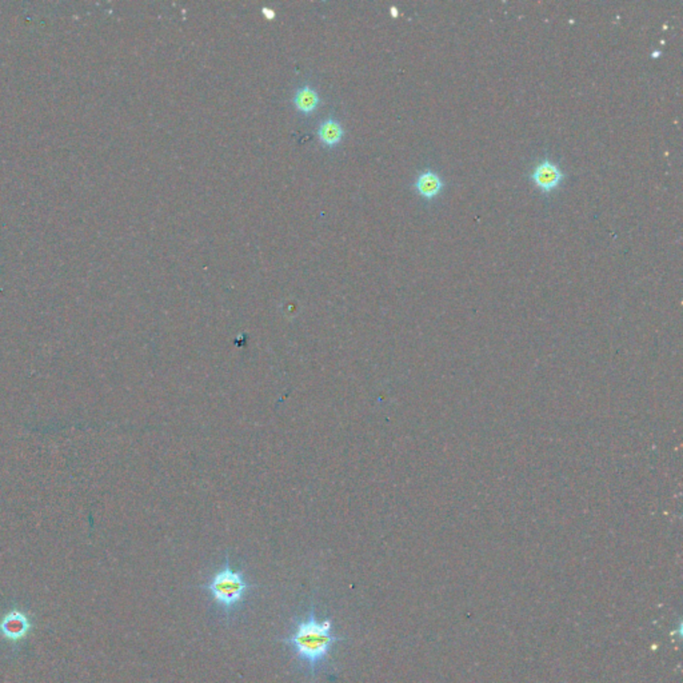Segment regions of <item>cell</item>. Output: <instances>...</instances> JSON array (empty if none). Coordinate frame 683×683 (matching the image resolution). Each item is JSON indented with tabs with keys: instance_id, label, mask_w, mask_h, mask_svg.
<instances>
[{
	"instance_id": "obj_7",
	"label": "cell",
	"mask_w": 683,
	"mask_h": 683,
	"mask_svg": "<svg viewBox=\"0 0 683 683\" xmlns=\"http://www.w3.org/2000/svg\"><path fill=\"white\" fill-rule=\"evenodd\" d=\"M262 13L265 15V18L268 19V21H272V19H275V16H277L275 11H274L272 8H268V7H262Z\"/></svg>"
},
{
	"instance_id": "obj_4",
	"label": "cell",
	"mask_w": 683,
	"mask_h": 683,
	"mask_svg": "<svg viewBox=\"0 0 683 683\" xmlns=\"http://www.w3.org/2000/svg\"><path fill=\"white\" fill-rule=\"evenodd\" d=\"M292 103L303 115H311L318 110V107L321 105L322 101H321V96H319V93L316 91V88H314L309 84H304L294 93Z\"/></svg>"
},
{
	"instance_id": "obj_9",
	"label": "cell",
	"mask_w": 683,
	"mask_h": 683,
	"mask_svg": "<svg viewBox=\"0 0 683 683\" xmlns=\"http://www.w3.org/2000/svg\"><path fill=\"white\" fill-rule=\"evenodd\" d=\"M660 51H654V52H653V55H651V57H653V58H658V57H660Z\"/></svg>"
},
{
	"instance_id": "obj_6",
	"label": "cell",
	"mask_w": 683,
	"mask_h": 683,
	"mask_svg": "<svg viewBox=\"0 0 683 683\" xmlns=\"http://www.w3.org/2000/svg\"><path fill=\"white\" fill-rule=\"evenodd\" d=\"M316 135L319 142L326 147H335L345 137V128L338 119L330 116L319 125Z\"/></svg>"
},
{
	"instance_id": "obj_2",
	"label": "cell",
	"mask_w": 683,
	"mask_h": 683,
	"mask_svg": "<svg viewBox=\"0 0 683 683\" xmlns=\"http://www.w3.org/2000/svg\"><path fill=\"white\" fill-rule=\"evenodd\" d=\"M251 587L244 578L243 571L232 570L229 556H226L223 568L202 586V589L209 591L212 599L227 615H231L243 603Z\"/></svg>"
},
{
	"instance_id": "obj_5",
	"label": "cell",
	"mask_w": 683,
	"mask_h": 683,
	"mask_svg": "<svg viewBox=\"0 0 683 683\" xmlns=\"http://www.w3.org/2000/svg\"><path fill=\"white\" fill-rule=\"evenodd\" d=\"M443 187L444 183L442 178L431 170H426L418 175L417 180L414 183V188L417 190L418 194L427 200H432L434 197H438Z\"/></svg>"
},
{
	"instance_id": "obj_1",
	"label": "cell",
	"mask_w": 683,
	"mask_h": 683,
	"mask_svg": "<svg viewBox=\"0 0 683 683\" xmlns=\"http://www.w3.org/2000/svg\"><path fill=\"white\" fill-rule=\"evenodd\" d=\"M331 626L333 622L330 619L319 622L311 606L309 616L297 621L294 633L289 638L282 639L283 643L292 648L295 657L307 665L313 675L318 672V667L328 660L331 650L340 641V638L333 634Z\"/></svg>"
},
{
	"instance_id": "obj_3",
	"label": "cell",
	"mask_w": 683,
	"mask_h": 683,
	"mask_svg": "<svg viewBox=\"0 0 683 683\" xmlns=\"http://www.w3.org/2000/svg\"><path fill=\"white\" fill-rule=\"evenodd\" d=\"M563 179H565V174L562 173L559 166L549 159H544L542 162L538 163L532 173V180L534 185H536V188L544 194L553 193L562 183Z\"/></svg>"
},
{
	"instance_id": "obj_8",
	"label": "cell",
	"mask_w": 683,
	"mask_h": 683,
	"mask_svg": "<svg viewBox=\"0 0 683 683\" xmlns=\"http://www.w3.org/2000/svg\"><path fill=\"white\" fill-rule=\"evenodd\" d=\"M390 12H391V16H393V18H396V16H398V8L394 7V6L390 8Z\"/></svg>"
}]
</instances>
